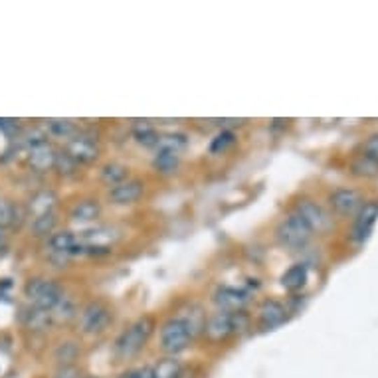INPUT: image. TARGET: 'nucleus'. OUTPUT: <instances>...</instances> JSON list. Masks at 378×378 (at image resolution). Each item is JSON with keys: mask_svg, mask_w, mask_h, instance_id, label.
<instances>
[{"mask_svg": "<svg viewBox=\"0 0 378 378\" xmlns=\"http://www.w3.org/2000/svg\"><path fill=\"white\" fill-rule=\"evenodd\" d=\"M48 250H50V258L57 260V262H66L69 258L76 255H83L85 253V246L83 241L69 230H59L54 232L48 238Z\"/></svg>", "mask_w": 378, "mask_h": 378, "instance_id": "nucleus-6", "label": "nucleus"}, {"mask_svg": "<svg viewBox=\"0 0 378 378\" xmlns=\"http://www.w3.org/2000/svg\"><path fill=\"white\" fill-rule=\"evenodd\" d=\"M56 155L54 145L50 141H42L26 149V162L34 172H48L56 164Z\"/></svg>", "mask_w": 378, "mask_h": 378, "instance_id": "nucleus-9", "label": "nucleus"}, {"mask_svg": "<svg viewBox=\"0 0 378 378\" xmlns=\"http://www.w3.org/2000/svg\"><path fill=\"white\" fill-rule=\"evenodd\" d=\"M22 291L28 305L42 311H52L57 305V301L66 295L57 281L50 279V277H42V275L30 277L24 284Z\"/></svg>", "mask_w": 378, "mask_h": 378, "instance_id": "nucleus-2", "label": "nucleus"}, {"mask_svg": "<svg viewBox=\"0 0 378 378\" xmlns=\"http://www.w3.org/2000/svg\"><path fill=\"white\" fill-rule=\"evenodd\" d=\"M145 192V183L141 178H127L121 184H115L109 188V200L117 206H127V204H135L141 200V196Z\"/></svg>", "mask_w": 378, "mask_h": 378, "instance_id": "nucleus-11", "label": "nucleus"}, {"mask_svg": "<svg viewBox=\"0 0 378 378\" xmlns=\"http://www.w3.org/2000/svg\"><path fill=\"white\" fill-rule=\"evenodd\" d=\"M78 167H80V164L74 161L66 150H57L56 164H54V169L57 171V174H62V176H71V174H76Z\"/></svg>", "mask_w": 378, "mask_h": 378, "instance_id": "nucleus-32", "label": "nucleus"}, {"mask_svg": "<svg viewBox=\"0 0 378 378\" xmlns=\"http://www.w3.org/2000/svg\"><path fill=\"white\" fill-rule=\"evenodd\" d=\"M50 313H52V319H54V323H68L69 319L78 317L76 303H74L71 298H68V295H64V298L59 299L56 307L50 311Z\"/></svg>", "mask_w": 378, "mask_h": 378, "instance_id": "nucleus-30", "label": "nucleus"}, {"mask_svg": "<svg viewBox=\"0 0 378 378\" xmlns=\"http://www.w3.org/2000/svg\"><path fill=\"white\" fill-rule=\"evenodd\" d=\"M248 293L238 287L222 286L218 287L214 293V303L218 305V311H226V313H238L244 311L246 303H248Z\"/></svg>", "mask_w": 378, "mask_h": 378, "instance_id": "nucleus-14", "label": "nucleus"}, {"mask_svg": "<svg viewBox=\"0 0 378 378\" xmlns=\"http://www.w3.org/2000/svg\"><path fill=\"white\" fill-rule=\"evenodd\" d=\"M153 370H155V378H181L184 368L176 356H167L161 363H157Z\"/></svg>", "mask_w": 378, "mask_h": 378, "instance_id": "nucleus-26", "label": "nucleus"}, {"mask_svg": "<svg viewBox=\"0 0 378 378\" xmlns=\"http://www.w3.org/2000/svg\"><path fill=\"white\" fill-rule=\"evenodd\" d=\"M307 279H309V270H307V265L305 264H293L289 270L284 272L281 275V287L287 289V291H299V289H303L305 284H307Z\"/></svg>", "mask_w": 378, "mask_h": 378, "instance_id": "nucleus-20", "label": "nucleus"}, {"mask_svg": "<svg viewBox=\"0 0 378 378\" xmlns=\"http://www.w3.org/2000/svg\"><path fill=\"white\" fill-rule=\"evenodd\" d=\"M81 370L76 365H69V367H57L52 378H81Z\"/></svg>", "mask_w": 378, "mask_h": 378, "instance_id": "nucleus-35", "label": "nucleus"}, {"mask_svg": "<svg viewBox=\"0 0 378 378\" xmlns=\"http://www.w3.org/2000/svg\"><path fill=\"white\" fill-rule=\"evenodd\" d=\"M378 220V202H365L360 210L356 212L355 218V226H353V232H351V238L356 244H363L370 238L372 230H374V224Z\"/></svg>", "mask_w": 378, "mask_h": 378, "instance_id": "nucleus-10", "label": "nucleus"}, {"mask_svg": "<svg viewBox=\"0 0 378 378\" xmlns=\"http://www.w3.org/2000/svg\"><path fill=\"white\" fill-rule=\"evenodd\" d=\"M351 172L360 178H374L378 176V161L370 159L367 155H358L355 161L351 162Z\"/></svg>", "mask_w": 378, "mask_h": 378, "instance_id": "nucleus-28", "label": "nucleus"}, {"mask_svg": "<svg viewBox=\"0 0 378 378\" xmlns=\"http://www.w3.org/2000/svg\"><path fill=\"white\" fill-rule=\"evenodd\" d=\"M81 378H99V377H95V374H83Z\"/></svg>", "mask_w": 378, "mask_h": 378, "instance_id": "nucleus-39", "label": "nucleus"}, {"mask_svg": "<svg viewBox=\"0 0 378 378\" xmlns=\"http://www.w3.org/2000/svg\"><path fill=\"white\" fill-rule=\"evenodd\" d=\"M99 178L104 181L109 188L115 186V184H121L123 181L129 178V167L125 164H121V162H107L102 167V171H99Z\"/></svg>", "mask_w": 378, "mask_h": 378, "instance_id": "nucleus-21", "label": "nucleus"}, {"mask_svg": "<svg viewBox=\"0 0 378 378\" xmlns=\"http://www.w3.org/2000/svg\"><path fill=\"white\" fill-rule=\"evenodd\" d=\"M188 145V139L184 133H167V135H161V141H159V147L157 149L162 150H172L176 155H181Z\"/></svg>", "mask_w": 378, "mask_h": 378, "instance_id": "nucleus-31", "label": "nucleus"}, {"mask_svg": "<svg viewBox=\"0 0 378 378\" xmlns=\"http://www.w3.org/2000/svg\"><path fill=\"white\" fill-rule=\"evenodd\" d=\"M181 319L184 321V325L188 327V331L192 332V337H195L196 332L204 331V323H206V313L200 309L198 305H188L186 311H184L183 315H178Z\"/></svg>", "mask_w": 378, "mask_h": 378, "instance_id": "nucleus-24", "label": "nucleus"}, {"mask_svg": "<svg viewBox=\"0 0 378 378\" xmlns=\"http://www.w3.org/2000/svg\"><path fill=\"white\" fill-rule=\"evenodd\" d=\"M133 137H135V141H137L139 145L149 147V149H157V147H159V141H161V133H159L153 125L143 123V125L135 127Z\"/></svg>", "mask_w": 378, "mask_h": 378, "instance_id": "nucleus-29", "label": "nucleus"}, {"mask_svg": "<svg viewBox=\"0 0 378 378\" xmlns=\"http://www.w3.org/2000/svg\"><path fill=\"white\" fill-rule=\"evenodd\" d=\"M0 131H2V133L18 131V121H14V119H0Z\"/></svg>", "mask_w": 378, "mask_h": 378, "instance_id": "nucleus-38", "label": "nucleus"}, {"mask_svg": "<svg viewBox=\"0 0 378 378\" xmlns=\"http://www.w3.org/2000/svg\"><path fill=\"white\" fill-rule=\"evenodd\" d=\"M56 226H57L56 212H50V214H44V216L32 218V224H30L32 234H34L36 238H46V240L56 232Z\"/></svg>", "mask_w": 378, "mask_h": 378, "instance_id": "nucleus-25", "label": "nucleus"}, {"mask_svg": "<svg viewBox=\"0 0 378 378\" xmlns=\"http://www.w3.org/2000/svg\"><path fill=\"white\" fill-rule=\"evenodd\" d=\"M287 319V309L284 303L275 301V299H265L264 303L258 309V321L264 331H272L275 327L284 325Z\"/></svg>", "mask_w": 378, "mask_h": 378, "instance_id": "nucleus-15", "label": "nucleus"}, {"mask_svg": "<svg viewBox=\"0 0 378 378\" xmlns=\"http://www.w3.org/2000/svg\"><path fill=\"white\" fill-rule=\"evenodd\" d=\"M365 155L378 161V135H370V137L365 141Z\"/></svg>", "mask_w": 378, "mask_h": 378, "instance_id": "nucleus-36", "label": "nucleus"}, {"mask_svg": "<svg viewBox=\"0 0 378 378\" xmlns=\"http://www.w3.org/2000/svg\"><path fill=\"white\" fill-rule=\"evenodd\" d=\"M313 232L307 226V222L303 218L291 212L289 216L284 218L279 222V226L275 230V238L277 241L284 246V248H289V250H301L309 244Z\"/></svg>", "mask_w": 378, "mask_h": 378, "instance_id": "nucleus-3", "label": "nucleus"}, {"mask_svg": "<svg viewBox=\"0 0 378 378\" xmlns=\"http://www.w3.org/2000/svg\"><path fill=\"white\" fill-rule=\"evenodd\" d=\"M295 214L303 218L307 222V226L311 228V232H319V234H325L332 228V218L331 214L321 206L317 204L315 200L311 198H301L295 206Z\"/></svg>", "mask_w": 378, "mask_h": 378, "instance_id": "nucleus-7", "label": "nucleus"}, {"mask_svg": "<svg viewBox=\"0 0 378 378\" xmlns=\"http://www.w3.org/2000/svg\"><path fill=\"white\" fill-rule=\"evenodd\" d=\"M117 378H155L153 365H143V367H131L123 370Z\"/></svg>", "mask_w": 378, "mask_h": 378, "instance_id": "nucleus-34", "label": "nucleus"}, {"mask_svg": "<svg viewBox=\"0 0 378 378\" xmlns=\"http://www.w3.org/2000/svg\"><path fill=\"white\" fill-rule=\"evenodd\" d=\"M22 323L28 331L44 332L48 331V327L54 323V319H52V313H50V311L36 309L32 305H26V309L22 311Z\"/></svg>", "mask_w": 378, "mask_h": 378, "instance_id": "nucleus-19", "label": "nucleus"}, {"mask_svg": "<svg viewBox=\"0 0 378 378\" xmlns=\"http://www.w3.org/2000/svg\"><path fill=\"white\" fill-rule=\"evenodd\" d=\"M236 143V135H234V131H230V129H224V131H220L216 137L212 139V143H210V150L212 153H224V150H228L232 145Z\"/></svg>", "mask_w": 378, "mask_h": 378, "instance_id": "nucleus-33", "label": "nucleus"}, {"mask_svg": "<svg viewBox=\"0 0 378 378\" xmlns=\"http://www.w3.org/2000/svg\"><path fill=\"white\" fill-rule=\"evenodd\" d=\"M178 164H181V155H176L172 150L157 149V155L153 159L155 171L161 172V174H172V172H176Z\"/></svg>", "mask_w": 378, "mask_h": 378, "instance_id": "nucleus-22", "label": "nucleus"}, {"mask_svg": "<svg viewBox=\"0 0 378 378\" xmlns=\"http://www.w3.org/2000/svg\"><path fill=\"white\" fill-rule=\"evenodd\" d=\"M155 331V319L150 315H143L127 327L113 343V355L117 360L127 363L133 360L135 356L147 346L149 339Z\"/></svg>", "mask_w": 378, "mask_h": 378, "instance_id": "nucleus-1", "label": "nucleus"}, {"mask_svg": "<svg viewBox=\"0 0 378 378\" xmlns=\"http://www.w3.org/2000/svg\"><path fill=\"white\" fill-rule=\"evenodd\" d=\"M99 216H102V204L95 198H81L69 210V218L74 222H80V224L95 222Z\"/></svg>", "mask_w": 378, "mask_h": 378, "instance_id": "nucleus-18", "label": "nucleus"}, {"mask_svg": "<svg viewBox=\"0 0 378 378\" xmlns=\"http://www.w3.org/2000/svg\"><path fill=\"white\" fill-rule=\"evenodd\" d=\"M64 150L78 164H90V162L97 161V157H99V145L95 137L90 133H80V131L71 139H68Z\"/></svg>", "mask_w": 378, "mask_h": 378, "instance_id": "nucleus-8", "label": "nucleus"}, {"mask_svg": "<svg viewBox=\"0 0 378 378\" xmlns=\"http://www.w3.org/2000/svg\"><path fill=\"white\" fill-rule=\"evenodd\" d=\"M57 202V196L54 190H38L34 195L30 196V200H28V204H26V214L32 218L38 216H44V214H50V212H54V208H56Z\"/></svg>", "mask_w": 378, "mask_h": 378, "instance_id": "nucleus-17", "label": "nucleus"}, {"mask_svg": "<svg viewBox=\"0 0 378 378\" xmlns=\"http://www.w3.org/2000/svg\"><path fill=\"white\" fill-rule=\"evenodd\" d=\"M26 208H22L18 202H14L8 196L0 195V228L10 230L20 228L26 220Z\"/></svg>", "mask_w": 378, "mask_h": 378, "instance_id": "nucleus-16", "label": "nucleus"}, {"mask_svg": "<svg viewBox=\"0 0 378 378\" xmlns=\"http://www.w3.org/2000/svg\"><path fill=\"white\" fill-rule=\"evenodd\" d=\"M204 335H206L208 341L212 343H222L226 341L228 337L234 335V323H232V313L226 311H216L212 313L210 317H206L204 323Z\"/></svg>", "mask_w": 378, "mask_h": 378, "instance_id": "nucleus-12", "label": "nucleus"}, {"mask_svg": "<svg viewBox=\"0 0 378 378\" xmlns=\"http://www.w3.org/2000/svg\"><path fill=\"white\" fill-rule=\"evenodd\" d=\"M44 129H46V135L56 139H71L78 133V127L69 119H48Z\"/></svg>", "mask_w": 378, "mask_h": 378, "instance_id": "nucleus-23", "label": "nucleus"}, {"mask_svg": "<svg viewBox=\"0 0 378 378\" xmlns=\"http://www.w3.org/2000/svg\"><path fill=\"white\" fill-rule=\"evenodd\" d=\"M10 250V238H8V230L0 228V260Z\"/></svg>", "mask_w": 378, "mask_h": 378, "instance_id": "nucleus-37", "label": "nucleus"}, {"mask_svg": "<svg viewBox=\"0 0 378 378\" xmlns=\"http://www.w3.org/2000/svg\"><path fill=\"white\" fill-rule=\"evenodd\" d=\"M80 331L90 337H97L109 329L113 323V311L104 301H90L83 309L78 313Z\"/></svg>", "mask_w": 378, "mask_h": 378, "instance_id": "nucleus-4", "label": "nucleus"}, {"mask_svg": "<svg viewBox=\"0 0 378 378\" xmlns=\"http://www.w3.org/2000/svg\"><path fill=\"white\" fill-rule=\"evenodd\" d=\"M192 341V332L184 325L181 317H172L162 323L161 327V349L169 356H178L184 353Z\"/></svg>", "mask_w": 378, "mask_h": 378, "instance_id": "nucleus-5", "label": "nucleus"}, {"mask_svg": "<svg viewBox=\"0 0 378 378\" xmlns=\"http://www.w3.org/2000/svg\"><path fill=\"white\" fill-rule=\"evenodd\" d=\"M329 202H331L332 210L341 216H351L360 210V206L365 204L363 202V196L355 188H337L331 196H329Z\"/></svg>", "mask_w": 378, "mask_h": 378, "instance_id": "nucleus-13", "label": "nucleus"}, {"mask_svg": "<svg viewBox=\"0 0 378 378\" xmlns=\"http://www.w3.org/2000/svg\"><path fill=\"white\" fill-rule=\"evenodd\" d=\"M80 356V344L76 341H66V343L57 344L56 353H54V358L57 360L59 367H69V365H76Z\"/></svg>", "mask_w": 378, "mask_h": 378, "instance_id": "nucleus-27", "label": "nucleus"}]
</instances>
